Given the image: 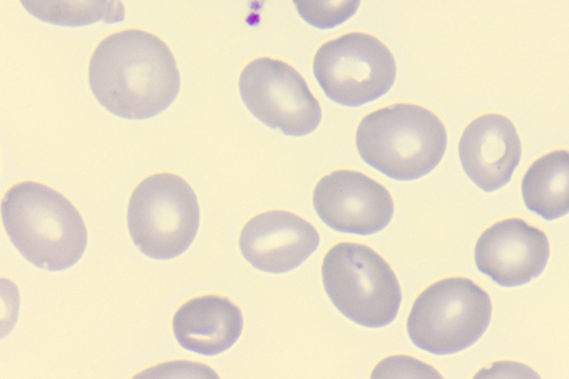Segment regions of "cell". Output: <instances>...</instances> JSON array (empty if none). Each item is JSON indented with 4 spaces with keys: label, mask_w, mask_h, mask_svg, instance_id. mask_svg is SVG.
I'll return each instance as SVG.
<instances>
[{
    "label": "cell",
    "mask_w": 569,
    "mask_h": 379,
    "mask_svg": "<svg viewBox=\"0 0 569 379\" xmlns=\"http://www.w3.org/2000/svg\"><path fill=\"white\" fill-rule=\"evenodd\" d=\"M88 79L101 106L134 120L167 109L180 89V74L168 46L138 29L106 37L91 56Z\"/></svg>",
    "instance_id": "cell-1"
},
{
    "label": "cell",
    "mask_w": 569,
    "mask_h": 379,
    "mask_svg": "<svg viewBox=\"0 0 569 379\" xmlns=\"http://www.w3.org/2000/svg\"><path fill=\"white\" fill-rule=\"evenodd\" d=\"M6 232L36 267L67 269L82 257L87 229L76 207L60 192L34 181L10 187L1 201Z\"/></svg>",
    "instance_id": "cell-2"
},
{
    "label": "cell",
    "mask_w": 569,
    "mask_h": 379,
    "mask_svg": "<svg viewBox=\"0 0 569 379\" xmlns=\"http://www.w3.org/2000/svg\"><path fill=\"white\" fill-rule=\"evenodd\" d=\"M362 160L396 180L418 179L435 169L447 147V132L430 110L395 103L367 114L356 132Z\"/></svg>",
    "instance_id": "cell-3"
},
{
    "label": "cell",
    "mask_w": 569,
    "mask_h": 379,
    "mask_svg": "<svg viewBox=\"0 0 569 379\" xmlns=\"http://www.w3.org/2000/svg\"><path fill=\"white\" fill-rule=\"evenodd\" d=\"M325 290L335 307L353 322L385 327L396 319L401 289L389 263L371 248L335 245L322 261Z\"/></svg>",
    "instance_id": "cell-4"
},
{
    "label": "cell",
    "mask_w": 569,
    "mask_h": 379,
    "mask_svg": "<svg viewBox=\"0 0 569 379\" xmlns=\"http://www.w3.org/2000/svg\"><path fill=\"white\" fill-rule=\"evenodd\" d=\"M491 310L489 295L471 279H441L415 300L407 320L408 336L430 353H456L483 335Z\"/></svg>",
    "instance_id": "cell-5"
},
{
    "label": "cell",
    "mask_w": 569,
    "mask_h": 379,
    "mask_svg": "<svg viewBox=\"0 0 569 379\" xmlns=\"http://www.w3.org/2000/svg\"><path fill=\"white\" fill-rule=\"evenodd\" d=\"M200 210L193 189L181 177L161 172L143 179L132 191L128 230L139 250L153 259H171L193 241Z\"/></svg>",
    "instance_id": "cell-6"
},
{
    "label": "cell",
    "mask_w": 569,
    "mask_h": 379,
    "mask_svg": "<svg viewBox=\"0 0 569 379\" xmlns=\"http://www.w3.org/2000/svg\"><path fill=\"white\" fill-rule=\"evenodd\" d=\"M396 72L387 46L363 32L325 42L313 58L315 77L327 97L347 107H359L387 93Z\"/></svg>",
    "instance_id": "cell-7"
},
{
    "label": "cell",
    "mask_w": 569,
    "mask_h": 379,
    "mask_svg": "<svg viewBox=\"0 0 569 379\" xmlns=\"http://www.w3.org/2000/svg\"><path fill=\"white\" fill-rule=\"evenodd\" d=\"M239 91L249 111L286 136H306L321 120V108L302 76L281 60L261 57L240 73Z\"/></svg>",
    "instance_id": "cell-8"
},
{
    "label": "cell",
    "mask_w": 569,
    "mask_h": 379,
    "mask_svg": "<svg viewBox=\"0 0 569 379\" xmlns=\"http://www.w3.org/2000/svg\"><path fill=\"white\" fill-rule=\"evenodd\" d=\"M312 201L319 218L341 232L372 235L387 227L393 216L389 191L355 170H336L322 177Z\"/></svg>",
    "instance_id": "cell-9"
},
{
    "label": "cell",
    "mask_w": 569,
    "mask_h": 379,
    "mask_svg": "<svg viewBox=\"0 0 569 379\" xmlns=\"http://www.w3.org/2000/svg\"><path fill=\"white\" fill-rule=\"evenodd\" d=\"M549 240L543 231L519 218L496 222L486 229L475 246L479 271L502 287L529 282L545 269Z\"/></svg>",
    "instance_id": "cell-10"
},
{
    "label": "cell",
    "mask_w": 569,
    "mask_h": 379,
    "mask_svg": "<svg viewBox=\"0 0 569 379\" xmlns=\"http://www.w3.org/2000/svg\"><path fill=\"white\" fill-rule=\"evenodd\" d=\"M320 242L316 228L301 217L272 210L250 219L241 230L239 247L254 268L282 273L300 266Z\"/></svg>",
    "instance_id": "cell-11"
},
{
    "label": "cell",
    "mask_w": 569,
    "mask_h": 379,
    "mask_svg": "<svg viewBox=\"0 0 569 379\" xmlns=\"http://www.w3.org/2000/svg\"><path fill=\"white\" fill-rule=\"evenodd\" d=\"M467 176L483 191L509 182L521 157V142L513 123L505 116L487 113L472 120L458 146Z\"/></svg>",
    "instance_id": "cell-12"
},
{
    "label": "cell",
    "mask_w": 569,
    "mask_h": 379,
    "mask_svg": "<svg viewBox=\"0 0 569 379\" xmlns=\"http://www.w3.org/2000/svg\"><path fill=\"white\" fill-rule=\"evenodd\" d=\"M243 318L238 306L217 295L196 297L178 308L172 331L187 350L216 356L229 349L240 337Z\"/></svg>",
    "instance_id": "cell-13"
},
{
    "label": "cell",
    "mask_w": 569,
    "mask_h": 379,
    "mask_svg": "<svg viewBox=\"0 0 569 379\" xmlns=\"http://www.w3.org/2000/svg\"><path fill=\"white\" fill-rule=\"evenodd\" d=\"M521 193L526 207L546 220L569 213V151L555 150L533 161Z\"/></svg>",
    "instance_id": "cell-14"
},
{
    "label": "cell",
    "mask_w": 569,
    "mask_h": 379,
    "mask_svg": "<svg viewBox=\"0 0 569 379\" xmlns=\"http://www.w3.org/2000/svg\"><path fill=\"white\" fill-rule=\"evenodd\" d=\"M37 19L63 27H81L103 21L116 23L124 19L121 0H20Z\"/></svg>",
    "instance_id": "cell-15"
},
{
    "label": "cell",
    "mask_w": 569,
    "mask_h": 379,
    "mask_svg": "<svg viewBox=\"0 0 569 379\" xmlns=\"http://www.w3.org/2000/svg\"><path fill=\"white\" fill-rule=\"evenodd\" d=\"M361 0H292L300 17L318 29H331L350 19Z\"/></svg>",
    "instance_id": "cell-16"
},
{
    "label": "cell",
    "mask_w": 569,
    "mask_h": 379,
    "mask_svg": "<svg viewBox=\"0 0 569 379\" xmlns=\"http://www.w3.org/2000/svg\"><path fill=\"white\" fill-rule=\"evenodd\" d=\"M408 357H405V363H402V357H391L381 361L373 370L372 378L392 377L393 373H438L432 368L428 367L416 359H411L410 363H407Z\"/></svg>",
    "instance_id": "cell-17"
}]
</instances>
